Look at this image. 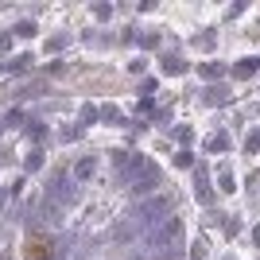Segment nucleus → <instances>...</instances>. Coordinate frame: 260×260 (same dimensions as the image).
Instances as JSON below:
<instances>
[{
	"label": "nucleus",
	"instance_id": "obj_1",
	"mask_svg": "<svg viewBox=\"0 0 260 260\" xmlns=\"http://www.w3.org/2000/svg\"><path fill=\"white\" fill-rule=\"evenodd\" d=\"M183 237V221H179V217H159V221H155L152 225V233H148V241H152L155 249H163V245H175V241Z\"/></svg>",
	"mask_w": 260,
	"mask_h": 260
},
{
	"label": "nucleus",
	"instance_id": "obj_2",
	"mask_svg": "<svg viewBox=\"0 0 260 260\" xmlns=\"http://www.w3.org/2000/svg\"><path fill=\"white\" fill-rule=\"evenodd\" d=\"M163 210H167V198H152V202H144V206H136L132 221H136V225H152V221H159L155 214H163Z\"/></svg>",
	"mask_w": 260,
	"mask_h": 260
},
{
	"label": "nucleus",
	"instance_id": "obj_3",
	"mask_svg": "<svg viewBox=\"0 0 260 260\" xmlns=\"http://www.w3.org/2000/svg\"><path fill=\"white\" fill-rule=\"evenodd\" d=\"M51 198H54V202H74V186L58 179V183H54V190H51Z\"/></svg>",
	"mask_w": 260,
	"mask_h": 260
},
{
	"label": "nucleus",
	"instance_id": "obj_4",
	"mask_svg": "<svg viewBox=\"0 0 260 260\" xmlns=\"http://www.w3.org/2000/svg\"><path fill=\"white\" fill-rule=\"evenodd\" d=\"M78 175H82V179H86V175H93V159H82V163H78Z\"/></svg>",
	"mask_w": 260,
	"mask_h": 260
}]
</instances>
